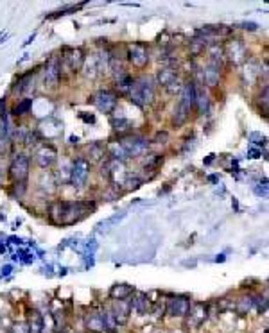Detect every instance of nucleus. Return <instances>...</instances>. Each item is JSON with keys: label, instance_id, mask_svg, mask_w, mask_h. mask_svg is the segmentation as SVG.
Returning <instances> with one entry per match:
<instances>
[{"label": "nucleus", "instance_id": "obj_1", "mask_svg": "<svg viewBox=\"0 0 269 333\" xmlns=\"http://www.w3.org/2000/svg\"><path fill=\"white\" fill-rule=\"evenodd\" d=\"M95 210V204L90 201H56L48 208V217L54 224H74L85 219Z\"/></svg>", "mask_w": 269, "mask_h": 333}, {"label": "nucleus", "instance_id": "obj_2", "mask_svg": "<svg viewBox=\"0 0 269 333\" xmlns=\"http://www.w3.org/2000/svg\"><path fill=\"white\" fill-rule=\"evenodd\" d=\"M154 95H156V86L151 77H140L134 79L133 88L130 90V99L133 104L138 108H147L154 102Z\"/></svg>", "mask_w": 269, "mask_h": 333}, {"label": "nucleus", "instance_id": "obj_3", "mask_svg": "<svg viewBox=\"0 0 269 333\" xmlns=\"http://www.w3.org/2000/svg\"><path fill=\"white\" fill-rule=\"evenodd\" d=\"M196 108V92H194V82H187L181 90V97L173 115V126L179 127L188 120L190 111Z\"/></svg>", "mask_w": 269, "mask_h": 333}, {"label": "nucleus", "instance_id": "obj_4", "mask_svg": "<svg viewBox=\"0 0 269 333\" xmlns=\"http://www.w3.org/2000/svg\"><path fill=\"white\" fill-rule=\"evenodd\" d=\"M120 147L124 149L128 158H138V156H142L145 150L149 149V140L140 135H128L122 136Z\"/></svg>", "mask_w": 269, "mask_h": 333}, {"label": "nucleus", "instance_id": "obj_5", "mask_svg": "<svg viewBox=\"0 0 269 333\" xmlns=\"http://www.w3.org/2000/svg\"><path fill=\"white\" fill-rule=\"evenodd\" d=\"M59 58H61V75H63V72H72V74L79 72L83 68V65H85L87 56H85V52H83L81 48H65Z\"/></svg>", "mask_w": 269, "mask_h": 333}, {"label": "nucleus", "instance_id": "obj_6", "mask_svg": "<svg viewBox=\"0 0 269 333\" xmlns=\"http://www.w3.org/2000/svg\"><path fill=\"white\" fill-rule=\"evenodd\" d=\"M29 156L25 152H18V154L13 156L9 165V178L15 181V183H24L27 176H29Z\"/></svg>", "mask_w": 269, "mask_h": 333}, {"label": "nucleus", "instance_id": "obj_7", "mask_svg": "<svg viewBox=\"0 0 269 333\" xmlns=\"http://www.w3.org/2000/svg\"><path fill=\"white\" fill-rule=\"evenodd\" d=\"M90 170L91 163L87 158H76L72 163V170H70V185L76 188H83L88 181Z\"/></svg>", "mask_w": 269, "mask_h": 333}, {"label": "nucleus", "instance_id": "obj_8", "mask_svg": "<svg viewBox=\"0 0 269 333\" xmlns=\"http://www.w3.org/2000/svg\"><path fill=\"white\" fill-rule=\"evenodd\" d=\"M91 102H93V106L101 111V113L110 115V113L115 111L117 104H119V97H117L115 92H111V90H101V92H97L95 95H93Z\"/></svg>", "mask_w": 269, "mask_h": 333}, {"label": "nucleus", "instance_id": "obj_9", "mask_svg": "<svg viewBox=\"0 0 269 333\" xmlns=\"http://www.w3.org/2000/svg\"><path fill=\"white\" fill-rule=\"evenodd\" d=\"M192 301L185 297V296H173L169 297L167 303H165V314H169L171 317H179L185 319V315L188 314V308H190Z\"/></svg>", "mask_w": 269, "mask_h": 333}, {"label": "nucleus", "instance_id": "obj_10", "mask_svg": "<svg viewBox=\"0 0 269 333\" xmlns=\"http://www.w3.org/2000/svg\"><path fill=\"white\" fill-rule=\"evenodd\" d=\"M223 50H224L226 58L230 59V63L233 65L244 63L246 58H248V48H246V45L242 43L240 39H235V38L223 45Z\"/></svg>", "mask_w": 269, "mask_h": 333}, {"label": "nucleus", "instance_id": "obj_11", "mask_svg": "<svg viewBox=\"0 0 269 333\" xmlns=\"http://www.w3.org/2000/svg\"><path fill=\"white\" fill-rule=\"evenodd\" d=\"M128 61L133 65L134 68H145L149 63V48L145 43H136L128 47Z\"/></svg>", "mask_w": 269, "mask_h": 333}, {"label": "nucleus", "instance_id": "obj_12", "mask_svg": "<svg viewBox=\"0 0 269 333\" xmlns=\"http://www.w3.org/2000/svg\"><path fill=\"white\" fill-rule=\"evenodd\" d=\"M59 79H61V58H59V56H52V58L45 63L44 84L48 88H56Z\"/></svg>", "mask_w": 269, "mask_h": 333}, {"label": "nucleus", "instance_id": "obj_13", "mask_svg": "<svg viewBox=\"0 0 269 333\" xmlns=\"http://www.w3.org/2000/svg\"><path fill=\"white\" fill-rule=\"evenodd\" d=\"M207 317H208V306L205 303H192L190 308H188V314L185 315L188 328H199Z\"/></svg>", "mask_w": 269, "mask_h": 333}, {"label": "nucleus", "instance_id": "obj_14", "mask_svg": "<svg viewBox=\"0 0 269 333\" xmlns=\"http://www.w3.org/2000/svg\"><path fill=\"white\" fill-rule=\"evenodd\" d=\"M56 158H58V150L50 144H42L34 152V159L42 169H48L56 161Z\"/></svg>", "mask_w": 269, "mask_h": 333}, {"label": "nucleus", "instance_id": "obj_15", "mask_svg": "<svg viewBox=\"0 0 269 333\" xmlns=\"http://www.w3.org/2000/svg\"><path fill=\"white\" fill-rule=\"evenodd\" d=\"M221 74H223V63L221 61H214V59H208L207 67L203 70V81L207 82L208 86H217L219 81H221Z\"/></svg>", "mask_w": 269, "mask_h": 333}, {"label": "nucleus", "instance_id": "obj_16", "mask_svg": "<svg viewBox=\"0 0 269 333\" xmlns=\"http://www.w3.org/2000/svg\"><path fill=\"white\" fill-rule=\"evenodd\" d=\"M111 315L115 319L117 324H126L128 323V319L131 315V304L130 299H117L113 301V306H111Z\"/></svg>", "mask_w": 269, "mask_h": 333}, {"label": "nucleus", "instance_id": "obj_17", "mask_svg": "<svg viewBox=\"0 0 269 333\" xmlns=\"http://www.w3.org/2000/svg\"><path fill=\"white\" fill-rule=\"evenodd\" d=\"M158 84L174 93V84H178V72L173 67H165L158 72Z\"/></svg>", "mask_w": 269, "mask_h": 333}, {"label": "nucleus", "instance_id": "obj_18", "mask_svg": "<svg viewBox=\"0 0 269 333\" xmlns=\"http://www.w3.org/2000/svg\"><path fill=\"white\" fill-rule=\"evenodd\" d=\"M130 304H131V312H136L138 315H145L151 312V304H153V301L149 299V296L147 294L138 292L133 299H130Z\"/></svg>", "mask_w": 269, "mask_h": 333}, {"label": "nucleus", "instance_id": "obj_19", "mask_svg": "<svg viewBox=\"0 0 269 333\" xmlns=\"http://www.w3.org/2000/svg\"><path fill=\"white\" fill-rule=\"evenodd\" d=\"M85 328L91 333H102L104 332V319L102 312H90L85 317Z\"/></svg>", "mask_w": 269, "mask_h": 333}, {"label": "nucleus", "instance_id": "obj_20", "mask_svg": "<svg viewBox=\"0 0 269 333\" xmlns=\"http://www.w3.org/2000/svg\"><path fill=\"white\" fill-rule=\"evenodd\" d=\"M194 92H196V108L199 110L201 115H205V113H208V110H210V97H208L207 90H205L203 84H196V82H194Z\"/></svg>", "mask_w": 269, "mask_h": 333}, {"label": "nucleus", "instance_id": "obj_21", "mask_svg": "<svg viewBox=\"0 0 269 333\" xmlns=\"http://www.w3.org/2000/svg\"><path fill=\"white\" fill-rule=\"evenodd\" d=\"M133 292H134V289L131 285H126V283H117V285H113L111 287V290H110V297L113 301H117V299H130V296H133Z\"/></svg>", "mask_w": 269, "mask_h": 333}, {"label": "nucleus", "instance_id": "obj_22", "mask_svg": "<svg viewBox=\"0 0 269 333\" xmlns=\"http://www.w3.org/2000/svg\"><path fill=\"white\" fill-rule=\"evenodd\" d=\"M253 306L255 304H253V297H251V296H242V297H239L235 303V310L240 315H246Z\"/></svg>", "mask_w": 269, "mask_h": 333}, {"label": "nucleus", "instance_id": "obj_23", "mask_svg": "<svg viewBox=\"0 0 269 333\" xmlns=\"http://www.w3.org/2000/svg\"><path fill=\"white\" fill-rule=\"evenodd\" d=\"M117 90H119L120 93H130V90L133 88V82H134V77L133 75H130V74H126L124 77L117 79Z\"/></svg>", "mask_w": 269, "mask_h": 333}, {"label": "nucleus", "instance_id": "obj_24", "mask_svg": "<svg viewBox=\"0 0 269 333\" xmlns=\"http://www.w3.org/2000/svg\"><path fill=\"white\" fill-rule=\"evenodd\" d=\"M111 127H113L119 135H126L131 127V122L128 120V118H124V116H120V118H113V120H111Z\"/></svg>", "mask_w": 269, "mask_h": 333}, {"label": "nucleus", "instance_id": "obj_25", "mask_svg": "<svg viewBox=\"0 0 269 333\" xmlns=\"http://www.w3.org/2000/svg\"><path fill=\"white\" fill-rule=\"evenodd\" d=\"M124 217H126V213H124V212H120V213H117V215H113V217L106 219L104 222H101V224L97 226V231H101V233H102V231H108V229H110V227L113 226V224L120 222Z\"/></svg>", "mask_w": 269, "mask_h": 333}, {"label": "nucleus", "instance_id": "obj_26", "mask_svg": "<svg viewBox=\"0 0 269 333\" xmlns=\"http://www.w3.org/2000/svg\"><path fill=\"white\" fill-rule=\"evenodd\" d=\"M33 108V99H24V101H20L15 108H13V115L20 116V115H25V113H29V110Z\"/></svg>", "mask_w": 269, "mask_h": 333}, {"label": "nucleus", "instance_id": "obj_27", "mask_svg": "<svg viewBox=\"0 0 269 333\" xmlns=\"http://www.w3.org/2000/svg\"><path fill=\"white\" fill-rule=\"evenodd\" d=\"M208 41L207 39H203L201 36H196V38L190 41V50H192V54H201L205 48H207Z\"/></svg>", "mask_w": 269, "mask_h": 333}, {"label": "nucleus", "instance_id": "obj_28", "mask_svg": "<svg viewBox=\"0 0 269 333\" xmlns=\"http://www.w3.org/2000/svg\"><path fill=\"white\" fill-rule=\"evenodd\" d=\"M106 152V147H102L101 144H93L90 147V150H88V154H90L91 159H101L102 156H104Z\"/></svg>", "mask_w": 269, "mask_h": 333}, {"label": "nucleus", "instance_id": "obj_29", "mask_svg": "<svg viewBox=\"0 0 269 333\" xmlns=\"http://www.w3.org/2000/svg\"><path fill=\"white\" fill-rule=\"evenodd\" d=\"M126 190H136L142 185V179L136 178V176H133V178H128V181H126Z\"/></svg>", "mask_w": 269, "mask_h": 333}, {"label": "nucleus", "instance_id": "obj_30", "mask_svg": "<svg viewBox=\"0 0 269 333\" xmlns=\"http://www.w3.org/2000/svg\"><path fill=\"white\" fill-rule=\"evenodd\" d=\"M239 27H242V29H246V31H257L259 25L253 24V22H242V24H239Z\"/></svg>", "mask_w": 269, "mask_h": 333}, {"label": "nucleus", "instance_id": "obj_31", "mask_svg": "<svg viewBox=\"0 0 269 333\" xmlns=\"http://www.w3.org/2000/svg\"><path fill=\"white\" fill-rule=\"evenodd\" d=\"M250 154H251V158H259V154H260V152H259V150H251Z\"/></svg>", "mask_w": 269, "mask_h": 333}]
</instances>
